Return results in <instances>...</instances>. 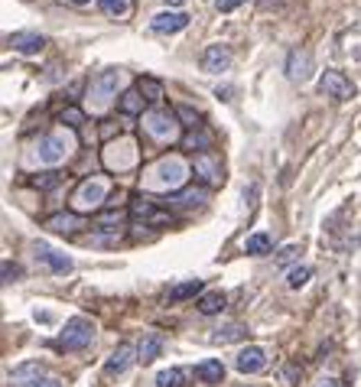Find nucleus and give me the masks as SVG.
Wrapping results in <instances>:
<instances>
[{"label":"nucleus","instance_id":"a878e982","mask_svg":"<svg viewBox=\"0 0 361 387\" xmlns=\"http://www.w3.org/2000/svg\"><path fill=\"white\" fill-rule=\"evenodd\" d=\"M137 91L147 98L150 105H159V101H163V85H159L157 78H150V75H143L137 82Z\"/></svg>","mask_w":361,"mask_h":387},{"label":"nucleus","instance_id":"9d476101","mask_svg":"<svg viewBox=\"0 0 361 387\" xmlns=\"http://www.w3.org/2000/svg\"><path fill=\"white\" fill-rule=\"evenodd\" d=\"M134 361H140V355H137V348L130 342H124V345H117L114 352H111V358L105 361V375H124Z\"/></svg>","mask_w":361,"mask_h":387},{"label":"nucleus","instance_id":"7c9ffc66","mask_svg":"<svg viewBox=\"0 0 361 387\" xmlns=\"http://www.w3.org/2000/svg\"><path fill=\"white\" fill-rule=\"evenodd\" d=\"M98 7H101L107 17H124V13H127V0H98Z\"/></svg>","mask_w":361,"mask_h":387},{"label":"nucleus","instance_id":"39448f33","mask_svg":"<svg viewBox=\"0 0 361 387\" xmlns=\"http://www.w3.org/2000/svg\"><path fill=\"white\" fill-rule=\"evenodd\" d=\"M105 195H107L105 179H85V183L75 189L72 205L78 208V212H88V208H98V205L105 202Z\"/></svg>","mask_w":361,"mask_h":387},{"label":"nucleus","instance_id":"dca6fc26","mask_svg":"<svg viewBox=\"0 0 361 387\" xmlns=\"http://www.w3.org/2000/svg\"><path fill=\"white\" fill-rule=\"evenodd\" d=\"M205 199H209V189H205V186H189V189L170 195V202L179 205V208H199Z\"/></svg>","mask_w":361,"mask_h":387},{"label":"nucleus","instance_id":"c756f323","mask_svg":"<svg viewBox=\"0 0 361 387\" xmlns=\"http://www.w3.org/2000/svg\"><path fill=\"white\" fill-rule=\"evenodd\" d=\"M176 118H179L189 130L202 127V124H199V111H195V108H189V105H179V108H176Z\"/></svg>","mask_w":361,"mask_h":387},{"label":"nucleus","instance_id":"473e14b6","mask_svg":"<svg viewBox=\"0 0 361 387\" xmlns=\"http://www.w3.org/2000/svg\"><path fill=\"white\" fill-rule=\"evenodd\" d=\"M82 120H85V114H82L78 108H65L62 111V124H69V127H78Z\"/></svg>","mask_w":361,"mask_h":387},{"label":"nucleus","instance_id":"a211bd4d","mask_svg":"<svg viewBox=\"0 0 361 387\" xmlns=\"http://www.w3.org/2000/svg\"><path fill=\"white\" fill-rule=\"evenodd\" d=\"M33 251H36V258L46 260V264H49L55 273H69V270H72V260L65 258V254H55V251L49 248V244H43V241H39V244H36Z\"/></svg>","mask_w":361,"mask_h":387},{"label":"nucleus","instance_id":"412c9836","mask_svg":"<svg viewBox=\"0 0 361 387\" xmlns=\"http://www.w3.org/2000/svg\"><path fill=\"white\" fill-rule=\"evenodd\" d=\"M182 147H186V150L212 153V134H209V130H202V127H195V130H189V134L182 137Z\"/></svg>","mask_w":361,"mask_h":387},{"label":"nucleus","instance_id":"5701e85b","mask_svg":"<svg viewBox=\"0 0 361 387\" xmlns=\"http://www.w3.org/2000/svg\"><path fill=\"white\" fill-rule=\"evenodd\" d=\"M159 352H163V339H159V335H143V342L137 345V355H140V361H143V365H150V361H153V358H159Z\"/></svg>","mask_w":361,"mask_h":387},{"label":"nucleus","instance_id":"2f4dec72","mask_svg":"<svg viewBox=\"0 0 361 387\" xmlns=\"http://www.w3.org/2000/svg\"><path fill=\"white\" fill-rule=\"evenodd\" d=\"M309 277H312V270H309V267H293V270H290V277H287V283L293 287V290H299V287H306Z\"/></svg>","mask_w":361,"mask_h":387},{"label":"nucleus","instance_id":"72a5a7b5","mask_svg":"<svg viewBox=\"0 0 361 387\" xmlns=\"http://www.w3.org/2000/svg\"><path fill=\"white\" fill-rule=\"evenodd\" d=\"M20 273L23 270L13 264V260H3V283H17L20 280Z\"/></svg>","mask_w":361,"mask_h":387},{"label":"nucleus","instance_id":"58836bf2","mask_svg":"<svg viewBox=\"0 0 361 387\" xmlns=\"http://www.w3.org/2000/svg\"><path fill=\"white\" fill-rule=\"evenodd\" d=\"M297 244H287V248H283V251H280V258H276V260H280V264H290V260H293V258H297Z\"/></svg>","mask_w":361,"mask_h":387},{"label":"nucleus","instance_id":"f257e3e1","mask_svg":"<svg viewBox=\"0 0 361 387\" xmlns=\"http://www.w3.org/2000/svg\"><path fill=\"white\" fill-rule=\"evenodd\" d=\"M91 342H95V323L85 316H72L59 335V348H65V352H82Z\"/></svg>","mask_w":361,"mask_h":387},{"label":"nucleus","instance_id":"2eb2a0df","mask_svg":"<svg viewBox=\"0 0 361 387\" xmlns=\"http://www.w3.org/2000/svg\"><path fill=\"white\" fill-rule=\"evenodd\" d=\"M202 65H205V72H224L228 65H231V49L228 46H209L202 55Z\"/></svg>","mask_w":361,"mask_h":387},{"label":"nucleus","instance_id":"f3484780","mask_svg":"<svg viewBox=\"0 0 361 387\" xmlns=\"http://www.w3.org/2000/svg\"><path fill=\"white\" fill-rule=\"evenodd\" d=\"M46 228H53L59 235H75L78 228H85V218L75 215V212H59V215H53L46 222Z\"/></svg>","mask_w":361,"mask_h":387},{"label":"nucleus","instance_id":"20e7f679","mask_svg":"<svg viewBox=\"0 0 361 387\" xmlns=\"http://www.w3.org/2000/svg\"><path fill=\"white\" fill-rule=\"evenodd\" d=\"M117 85H121V72L117 69H107L98 78H91L88 85V98H91V108H105L107 101L117 95Z\"/></svg>","mask_w":361,"mask_h":387},{"label":"nucleus","instance_id":"f03ea898","mask_svg":"<svg viewBox=\"0 0 361 387\" xmlns=\"http://www.w3.org/2000/svg\"><path fill=\"white\" fill-rule=\"evenodd\" d=\"M150 186H157V189H179L186 183V163L179 156H166V160H159L153 170L147 172Z\"/></svg>","mask_w":361,"mask_h":387},{"label":"nucleus","instance_id":"b1692460","mask_svg":"<svg viewBox=\"0 0 361 387\" xmlns=\"http://www.w3.org/2000/svg\"><path fill=\"white\" fill-rule=\"evenodd\" d=\"M189 384V371L186 368H166L157 375V387H186Z\"/></svg>","mask_w":361,"mask_h":387},{"label":"nucleus","instance_id":"ddd939ff","mask_svg":"<svg viewBox=\"0 0 361 387\" xmlns=\"http://www.w3.org/2000/svg\"><path fill=\"white\" fill-rule=\"evenodd\" d=\"M150 26H153V33H179L189 26V17L182 10H163L150 20Z\"/></svg>","mask_w":361,"mask_h":387},{"label":"nucleus","instance_id":"4c0bfd02","mask_svg":"<svg viewBox=\"0 0 361 387\" xmlns=\"http://www.w3.org/2000/svg\"><path fill=\"white\" fill-rule=\"evenodd\" d=\"M299 377H303V368H297V365H283V381H290V384H293V381H299Z\"/></svg>","mask_w":361,"mask_h":387},{"label":"nucleus","instance_id":"bb28decb","mask_svg":"<svg viewBox=\"0 0 361 387\" xmlns=\"http://www.w3.org/2000/svg\"><path fill=\"white\" fill-rule=\"evenodd\" d=\"M124 222H127L124 212H101V215L95 218V225L101 228V231H117V228H124Z\"/></svg>","mask_w":361,"mask_h":387},{"label":"nucleus","instance_id":"cd10ccee","mask_svg":"<svg viewBox=\"0 0 361 387\" xmlns=\"http://www.w3.org/2000/svg\"><path fill=\"white\" fill-rule=\"evenodd\" d=\"M270 248H274V241H270V235H264V231H261V235H251L245 241V251H247V254H257V258H261V254H267Z\"/></svg>","mask_w":361,"mask_h":387},{"label":"nucleus","instance_id":"aec40b11","mask_svg":"<svg viewBox=\"0 0 361 387\" xmlns=\"http://www.w3.org/2000/svg\"><path fill=\"white\" fill-rule=\"evenodd\" d=\"M143 105H147V98L140 95L137 88H127L124 95L117 98V108H121V114H130V118H134V114H140V111H143Z\"/></svg>","mask_w":361,"mask_h":387},{"label":"nucleus","instance_id":"7ed1b4c3","mask_svg":"<svg viewBox=\"0 0 361 387\" xmlns=\"http://www.w3.org/2000/svg\"><path fill=\"white\" fill-rule=\"evenodd\" d=\"M69 153H72V140L65 137V134H46V137H39V143H36V156H39V163H46V166H59Z\"/></svg>","mask_w":361,"mask_h":387},{"label":"nucleus","instance_id":"ea45409f","mask_svg":"<svg viewBox=\"0 0 361 387\" xmlns=\"http://www.w3.org/2000/svg\"><path fill=\"white\" fill-rule=\"evenodd\" d=\"M69 3H75V7H82V3H91V0H69Z\"/></svg>","mask_w":361,"mask_h":387},{"label":"nucleus","instance_id":"0eeeda50","mask_svg":"<svg viewBox=\"0 0 361 387\" xmlns=\"http://www.w3.org/2000/svg\"><path fill=\"white\" fill-rule=\"evenodd\" d=\"M319 91L329 98H339V101H349L355 98V85H351V78H345L342 72L335 69H326L322 75H319Z\"/></svg>","mask_w":361,"mask_h":387},{"label":"nucleus","instance_id":"f8f14e48","mask_svg":"<svg viewBox=\"0 0 361 387\" xmlns=\"http://www.w3.org/2000/svg\"><path fill=\"white\" fill-rule=\"evenodd\" d=\"M195 176H199L205 186H218L224 179L222 160H218L215 153H199V156H195Z\"/></svg>","mask_w":361,"mask_h":387},{"label":"nucleus","instance_id":"423d86ee","mask_svg":"<svg viewBox=\"0 0 361 387\" xmlns=\"http://www.w3.org/2000/svg\"><path fill=\"white\" fill-rule=\"evenodd\" d=\"M143 130H147L153 140H159V143H166V140H173V134H176V114H170V111H150L147 118H143Z\"/></svg>","mask_w":361,"mask_h":387},{"label":"nucleus","instance_id":"6e6552de","mask_svg":"<svg viewBox=\"0 0 361 387\" xmlns=\"http://www.w3.org/2000/svg\"><path fill=\"white\" fill-rule=\"evenodd\" d=\"M130 215L137 218V222H143V225H170L173 222L170 212H159L157 202H150L143 195H137V199L130 202Z\"/></svg>","mask_w":361,"mask_h":387},{"label":"nucleus","instance_id":"9b49d317","mask_svg":"<svg viewBox=\"0 0 361 387\" xmlns=\"http://www.w3.org/2000/svg\"><path fill=\"white\" fill-rule=\"evenodd\" d=\"M234 368L241 375H257V371L267 368V352L261 345H247V348H241V355L234 358Z\"/></svg>","mask_w":361,"mask_h":387},{"label":"nucleus","instance_id":"1a4fd4ad","mask_svg":"<svg viewBox=\"0 0 361 387\" xmlns=\"http://www.w3.org/2000/svg\"><path fill=\"white\" fill-rule=\"evenodd\" d=\"M287 75L290 82H309V75H312V53L309 49H293V53L287 55Z\"/></svg>","mask_w":361,"mask_h":387},{"label":"nucleus","instance_id":"4468645a","mask_svg":"<svg viewBox=\"0 0 361 387\" xmlns=\"http://www.w3.org/2000/svg\"><path fill=\"white\" fill-rule=\"evenodd\" d=\"M7 46L17 49V53H23V55H36V53H43L46 39L39 33H10V36H7Z\"/></svg>","mask_w":361,"mask_h":387},{"label":"nucleus","instance_id":"c85d7f7f","mask_svg":"<svg viewBox=\"0 0 361 387\" xmlns=\"http://www.w3.org/2000/svg\"><path fill=\"white\" fill-rule=\"evenodd\" d=\"M245 332H247V329H245V325H238V323H234V325H224V329H215V335H212V342H238V339H245Z\"/></svg>","mask_w":361,"mask_h":387},{"label":"nucleus","instance_id":"6ab92c4d","mask_svg":"<svg viewBox=\"0 0 361 387\" xmlns=\"http://www.w3.org/2000/svg\"><path fill=\"white\" fill-rule=\"evenodd\" d=\"M195 377L205 381V384H222L224 381V365L218 361V358H209V361H202V365L195 368Z\"/></svg>","mask_w":361,"mask_h":387},{"label":"nucleus","instance_id":"4be33fe9","mask_svg":"<svg viewBox=\"0 0 361 387\" xmlns=\"http://www.w3.org/2000/svg\"><path fill=\"white\" fill-rule=\"evenodd\" d=\"M202 293H205L202 280H186V283H179V287H173L170 290V300L182 303V300H192V296H202Z\"/></svg>","mask_w":361,"mask_h":387},{"label":"nucleus","instance_id":"393cba45","mask_svg":"<svg viewBox=\"0 0 361 387\" xmlns=\"http://www.w3.org/2000/svg\"><path fill=\"white\" fill-rule=\"evenodd\" d=\"M224 309V293L222 290H209L199 296V312L202 316H215V312Z\"/></svg>","mask_w":361,"mask_h":387},{"label":"nucleus","instance_id":"a19ab883","mask_svg":"<svg viewBox=\"0 0 361 387\" xmlns=\"http://www.w3.org/2000/svg\"><path fill=\"white\" fill-rule=\"evenodd\" d=\"M166 3H170V7H179V3H182V0H166Z\"/></svg>","mask_w":361,"mask_h":387},{"label":"nucleus","instance_id":"f704fd0d","mask_svg":"<svg viewBox=\"0 0 361 387\" xmlns=\"http://www.w3.org/2000/svg\"><path fill=\"white\" fill-rule=\"evenodd\" d=\"M247 0H215V10L218 13H231V10H238V7H245Z\"/></svg>","mask_w":361,"mask_h":387},{"label":"nucleus","instance_id":"e433bc0d","mask_svg":"<svg viewBox=\"0 0 361 387\" xmlns=\"http://www.w3.org/2000/svg\"><path fill=\"white\" fill-rule=\"evenodd\" d=\"M55 183H59V176H55V172H43V176L36 179V189H53Z\"/></svg>","mask_w":361,"mask_h":387},{"label":"nucleus","instance_id":"c9c22d12","mask_svg":"<svg viewBox=\"0 0 361 387\" xmlns=\"http://www.w3.org/2000/svg\"><path fill=\"white\" fill-rule=\"evenodd\" d=\"M26 387H62L59 384V377H33V381H26Z\"/></svg>","mask_w":361,"mask_h":387}]
</instances>
